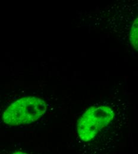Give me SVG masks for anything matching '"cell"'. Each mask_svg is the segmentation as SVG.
<instances>
[{"label":"cell","mask_w":138,"mask_h":154,"mask_svg":"<svg viewBox=\"0 0 138 154\" xmlns=\"http://www.w3.org/2000/svg\"><path fill=\"white\" fill-rule=\"evenodd\" d=\"M47 110L45 101L37 97H26L11 104L4 112L5 123L12 125L30 124L37 121Z\"/></svg>","instance_id":"obj_1"},{"label":"cell","mask_w":138,"mask_h":154,"mask_svg":"<svg viewBox=\"0 0 138 154\" xmlns=\"http://www.w3.org/2000/svg\"><path fill=\"white\" fill-rule=\"evenodd\" d=\"M114 116L110 107L92 106L81 116L78 123V133L83 141H89L107 125Z\"/></svg>","instance_id":"obj_2"},{"label":"cell","mask_w":138,"mask_h":154,"mask_svg":"<svg viewBox=\"0 0 138 154\" xmlns=\"http://www.w3.org/2000/svg\"><path fill=\"white\" fill-rule=\"evenodd\" d=\"M130 40L134 49L138 51V17L132 25L130 33Z\"/></svg>","instance_id":"obj_3"},{"label":"cell","mask_w":138,"mask_h":154,"mask_svg":"<svg viewBox=\"0 0 138 154\" xmlns=\"http://www.w3.org/2000/svg\"><path fill=\"white\" fill-rule=\"evenodd\" d=\"M12 154H26V153H23V152H14V153H13Z\"/></svg>","instance_id":"obj_4"}]
</instances>
